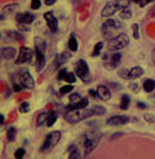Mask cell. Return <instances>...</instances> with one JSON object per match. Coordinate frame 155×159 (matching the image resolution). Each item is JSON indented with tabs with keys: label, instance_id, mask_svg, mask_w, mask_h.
Segmentation results:
<instances>
[{
	"label": "cell",
	"instance_id": "7bdbcfd3",
	"mask_svg": "<svg viewBox=\"0 0 155 159\" xmlns=\"http://www.w3.org/2000/svg\"><path fill=\"white\" fill-rule=\"evenodd\" d=\"M44 2H45V4H46V5H52V4L56 3L57 0H44Z\"/></svg>",
	"mask_w": 155,
	"mask_h": 159
},
{
	"label": "cell",
	"instance_id": "2e32d148",
	"mask_svg": "<svg viewBox=\"0 0 155 159\" xmlns=\"http://www.w3.org/2000/svg\"><path fill=\"white\" fill-rule=\"evenodd\" d=\"M155 89V80L153 79H147V80L144 83V91L147 93H151Z\"/></svg>",
	"mask_w": 155,
	"mask_h": 159
},
{
	"label": "cell",
	"instance_id": "ab89813d",
	"mask_svg": "<svg viewBox=\"0 0 155 159\" xmlns=\"http://www.w3.org/2000/svg\"><path fill=\"white\" fill-rule=\"evenodd\" d=\"M145 119H146L147 122H155V119H154L153 115H150V114H146V115H145Z\"/></svg>",
	"mask_w": 155,
	"mask_h": 159
},
{
	"label": "cell",
	"instance_id": "d590c367",
	"mask_svg": "<svg viewBox=\"0 0 155 159\" xmlns=\"http://www.w3.org/2000/svg\"><path fill=\"white\" fill-rule=\"evenodd\" d=\"M119 75L124 79H129V70H126V69H123L119 71Z\"/></svg>",
	"mask_w": 155,
	"mask_h": 159
},
{
	"label": "cell",
	"instance_id": "7c38bea8",
	"mask_svg": "<svg viewBox=\"0 0 155 159\" xmlns=\"http://www.w3.org/2000/svg\"><path fill=\"white\" fill-rule=\"evenodd\" d=\"M35 54H36V65L35 69L36 71H42V69L44 67V63H45V58H44V53L35 49Z\"/></svg>",
	"mask_w": 155,
	"mask_h": 159
},
{
	"label": "cell",
	"instance_id": "30bf717a",
	"mask_svg": "<svg viewBox=\"0 0 155 159\" xmlns=\"http://www.w3.org/2000/svg\"><path fill=\"white\" fill-rule=\"evenodd\" d=\"M119 11V7L116 4V2H111L108 3L104 9H102V17H108V16H113L114 13H116Z\"/></svg>",
	"mask_w": 155,
	"mask_h": 159
},
{
	"label": "cell",
	"instance_id": "8fae6325",
	"mask_svg": "<svg viewBox=\"0 0 155 159\" xmlns=\"http://www.w3.org/2000/svg\"><path fill=\"white\" fill-rule=\"evenodd\" d=\"M17 21L18 23H26V25H30L31 22L35 20V16L31 13H23V14H17Z\"/></svg>",
	"mask_w": 155,
	"mask_h": 159
},
{
	"label": "cell",
	"instance_id": "e575fe53",
	"mask_svg": "<svg viewBox=\"0 0 155 159\" xmlns=\"http://www.w3.org/2000/svg\"><path fill=\"white\" fill-rule=\"evenodd\" d=\"M25 149H18V150H16V153H14V157L16 158H23V155H25Z\"/></svg>",
	"mask_w": 155,
	"mask_h": 159
},
{
	"label": "cell",
	"instance_id": "3957f363",
	"mask_svg": "<svg viewBox=\"0 0 155 159\" xmlns=\"http://www.w3.org/2000/svg\"><path fill=\"white\" fill-rule=\"evenodd\" d=\"M100 142V134L97 133H88V137H85L84 140V153H83V157H87L88 154H91L95 148L97 146V144Z\"/></svg>",
	"mask_w": 155,
	"mask_h": 159
},
{
	"label": "cell",
	"instance_id": "b9f144b4",
	"mask_svg": "<svg viewBox=\"0 0 155 159\" xmlns=\"http://www.w3.org/2000/svg\"><path fill=\"white\" fill-rule=\"evenodd\" d=\"M89 94H91L92 97H95V98H96V97H98V93H97L96 91H93V89H91V91H89Z\"/></svg>",
	"mask_w": 155,
	"mask_h": 159
},
{
	"label": "cell",
	"instance_id": "f35d334b",
	"mask_svg": "<svg viewBox=\"0 0 155 159\" xmlns=\"http://www.w3.org/2000/svg\"><path fill=\"white\" fill-rule=\"evenodd\" d=\"M153 0H140L138 2V4H140V7H145V5H147L149 3H151Z\"/></svg>",
	"mask_w": 155,
	"mask_h": 159
},
{
	"label": "cell",
	"instance_id": "1f68e13d",
	"mask_svg": "<svg viewBox=\"0 0 155 159\" xmlns=\"http://www.w3.org/2000/svg\"><path fill=\"white\" fill-rule=\"evenodd\" d=\"M29 110H30V104L29 102H23V104H21V107H20L21 113H27Z\"/></svg>",
	"mask_w": 155,
	"mask_h": 159
},
{
	"label": "cell",
	"instance_id": "c3c4849f",
	"mask_svg": "<svg viewBox=\"0 0 155 159\" xmlns=\"http://www.w3.org/2000/svg\"><path fill=\"white\" fill-rule=\"evenodd\" d=\"M133 2H140V0H133Z\"/></svg>",
	"mask_w": 155,
	"mask_h": 159
},
{
	"label": "cell",
	"instance_id": "4316f807",
	"mask_svg": "<svg viewBox=\"0 0 155 159\" xmlns=\"http://www.w3.org/2000/svg\"><path fill=\"white\" fill-rule=\"evenodd\" d=\"M116 4L119 7V11L123 8H128L129 7V0H116Z\"/></svg>",
	"mask_w": 155,
	"mask_h": 159
},
{
	"label": "cell",
	"instance_id": "ffe728a7",
	"mask_svg": "<svg viewBox=\"0 0 155 159\" xmlns=\"http://www.w3.org/2000/svg\"><path fill=\"white\" fill-rule=\"evenodd\" d=\"M120 60H122V54L120 53H115V54H113L111 56V62H110V69H113V67H116V65L120 62Z\"/></svg>",
	"mask_w": 155,
	"mask_h": 159
},
{
	"label": "cell",
	"instance_id": "7dc6e473",
	"mask_svg": "<svg viewBox=\"0 0 155 159\" xmlns=\"http://www.w3.org/2000/svg\"><path fill=\"white\" fill-rule=\"evenodd\" d=\"M153 60H154V63H155V49H154V52H153Z\"/></svg>",
	"mask_w": 155,
	"mask_h": 159
},
{
	"label": "cell",
	"instance_id": "8d00e7d4",
	"mask_svg": "<svg viewBox=\"0 0 155 159\" xmlns=\"http://www.w3.org/2000/svg\"><path fill=\"white\" fill-rule=\"evenodd\" d=\"M66 74H67V70H65V69H62L60 73H58V79L60 80H65V76H66Z\"/></svg>",
	"mask_w": 155,
	"mask_h": 159
},
{
	"label": "cell",
	"instance_id": "ba28073f",
	"mask_svg": "<svg viewBox=\"0 0 155 159\" xmlns=\"http://www.w3.org/2000/svg\"><path fill=\"white\" fill-rule=\"evenodd\" d=\"M44 20L46 21V25H48L49 30L52 33H56L57 29H58V22H57V18L51 13V12H46L44 13Z\"/></svg>",
	"mask_w": 155,
	"mask_h": 159
},
{
	"label": "cell",
	"instance_id": "ee69618b",
	"mask_svg": "<svg viewBox=\"0 0 155 159\" xmlns=\"http://www.w3.org/2000/svg\"><path fill=\"white\" fill-rule=\"evenodd\" d=\"M137 106H138L140 109H146V105L144 104V102H137Z\"/></svg>",
	"mask_w": 155,
	"mask_h": 159
},
{
	"label": "cell",
	"instance_id": "f1b7e54d",
	"mask_svg": "<svg viewBox=\"0 0 155 159\" xmlns=\"http://www.w3.org/2000/svg\"><path fill=\"white\" fill-rule=\"evenodd\" d=\"M80 100H82V96L79 93H74L70 96V102H71V104H76V102H79Z\"/></svg>",
	"mask_w": 155,
	"mask_h": 159
},
{
	"label": "cell",
	"instance_id": "bcb514c9",
	"mask_svg": "<svg viewBox=\"0 0 155 159\" xmlns=\"http://www.w3.org/2000/svg\"><path fill=\"white\" fill-rule=\"evenodd\" d=\"M3 123H4V116L0 114V124H3Z\"/></svg>",
	"mask_w": 155,
	"mask_h": 159
},
{
	"label": "cell",
	"instance_id": "83f0119b",
	"mask_svg": "<svg viewBox=\"0 0 155 159\" xmlns=\"http://www.w3.org/2000/svg\"><path fill=\"white\" fill-rule=\"evenodd\" d=\"M102 47H104L102 43H97V44L95 45V49H93V52H92V56H93V57L98 56V53L101 52V49H102Z\"/></svg>",
	"mask_w": 155,
	"mask_h": 159
},
{
	"label": "cell",
	"instance_id": "603a6c76",
	"mask_svg": "<svg viewBox=\"0 0 155 159\" xmlns=\"http://www.w3.org/2000/svg\"><path fill=\"white\" fill-rule=\"evenodd\" d=\"M119 16L122 18H124V20H129L131 18V11H129V8H123V9H120L119 11Z\"/></svg>",
	"mask_w": 155,
	"mask_h": 159
},
{
	"label": "cell",
	"instance_id": "ac0fdd59",
	"mask_svg": "<svg viewBox=\"0 0 155 159\" xmlns=\"http://www.w3.org/2000/svg\"><path fill=\"white\" fill-rule=\"evenodd\" d=\"M45 42L43 40L42 38H35V49L40 51L43 53H45Z\"/></svg>",
	"mask_w": 155,
	"mask_h": 159
},
{
	"label": "cell",
	"instance_id": "9c48e42d",
	"mask_svg": "<svg viewBox=\"0 0 155 159\" xmlns=\"http://www.w3.org/2000/svg\"><path fill=\"white\" fill-rule=\"evenodd\" d=\"M131 120V118L127 115H115L111 116L110 119H107V124L110 125H120V124H126Z\"/></svg>",
	"mask_w": 155,
	"mask_h": 159
},
{
	"label": "cell",
	"instance_id": "6da1fadb",
	"mask_svg": "<svg viewBox=\"0 0 155 159\" xmlns=\"http://www.w3.org/2000/svg\"><path fill=\"white\" fill-rule=\"evenodd\" d=\"M91 115H95L93 114V110L92 109H76V110H70L69 113L65 115V119L69 122V123H78V122H80L83 120V119H85L87 116H91Z\"/></svg>",
	"mask_w": 155,
	"mask_h": 159
},
{
	"label": "cell",
	"instance_id": "60d3db41",
	"mask_svg": "<svg viewBox=\"0 0 155 159\" xmlns=\"http://www.w3.org/2000/svg\"><path fill=\"white\" fill-rule=\"evenodd\" d=\"M17 8H18V5H11V7H5L4 11L8 12V11H12V9H17Z\"/></svg>",
	"mask_w": 155,
	"mask_h": 159
},
{
	"label": "cell",
	"instance_id": "5b68a950",
	"mask_svg": "<svg viewBox=\"0 0 155 159\" xmlns=\"http://www.w3.org/2000/svg\"><path fill=\"white\" fill-rule=\"evenodd\" d=\"M75 74L79 76L83 82H87L89 79V69H88L87 62H85L84 60H79L76 62V65H75Z\"/></svg>",
	"mask_w": 155,
	"mask_h": 159
},
{
	"label": "cell",
	"instance_id": "277c9868",
	"mask_svg": "<svg viewBox=\"0 0 155 159\" xmlns=\"http://www.w3.org/2000/svg\"><path fill=\"white\" fill-rule=\"evenodd\" d=\"M61 139V132L60 131H54V132H51L48 136L45 137V141H44V144L42 146V152L45 153V152H49V150L53 148V146H56L58 144V141Z\"/></svg>",
	"mask_w": 155,
	"mask_h": 159
},
{
	"label": "cell",
	"instance_id": "f6af8a7d",
	"mask_svg": "<svg viewBox=\"0 0 155 159\" xmlns=\"http://www.w3.org/2000/svg\"><path fill=\"white\" fill-rule=\"evenodd\" d=\"M13 89H14L16 92H20V91H21V87H20V85H14V88H13Z\"/></svg>",
	"mask_w": 155,
	"mask_h": 159
},
{
	"label": "cell",
	"instance_id": "d6986e66",
	"mask_svg": "<svg viewBox=\"0 0 155 159\" xmlns=\"http://www.w3.org/2000/svg\"><path fill=\"white\" fill-rule=\"evenodd\" d=\"M69 158H70V159L80 158V153H79V150H78V148L70 146V149H69Z\"/></svg>",
	"mask_w": 155,
	"mask_h": 159
},
{
	"label": "cell",
	"instance_id": "5bb4252c",
	"mask_svg": "<svg viewBox=\"0 0 155 159\" xmlns=\"http://www.w3.org/2000/svg\"><path fill=\"white\" fill-rule=\"evenodd\" d=\"M2 57L5 60H12L16 57V49L12 47H7V48L2 49Z\"/></svg>",
	"mask_w": 155,
	"mask_h": 159
},
{
	"label": "cell",
	"instance_id": "9a60e30c",
	"mask_svg": "<svg viewBox=\"0 0 155 159\" xmlns=\"http://www.w3.org/2000/svg\"><path fill=\"white\" fill-rule=\"evenodd\" d=\"M142 74H144V69L140 67V66H136V67L129 70V79H137Z\"/></svg>",
	"mask_w": 155,
	"mask_h": 159
},
{
	"label": "cell",
	"instance_id": "484cf974",
	"mask_svg": "<svg viewBox=\"0 0 155 159\" xmlns=\"http://www.w3.org/2000/svg\"><path fill=\"white\" fill-rule=\"evenodd\" d=\"M65 80H66L67 83H70V84H73V83L76 82V76H75V74H73V73H67L66 76H65Z\"/></svg>",
	"mask_w": 155,
	"mask_h": 159
},
{
	"label": "cell",
	"instance_id": "7402d4cb",
	"mask_svg": "<svg viewBox=\"0 0 155 159\" xmlns=\"http://www.w3.org/2000/svg\"><path fill=\"white\" fill-rule=\"evenodd\" d=\"M46 119H48V114L46 113L39 114V116L36 119V125H43L44 123H46Z\"/></svg>",
	"mask_w": 155,
	"mask_h": 159
},
{
	"label": "cell",
	"instance_id": "74e56055",
	"mask_svg": "<svg viewBox=\"0 0 155 159\" xmlns=\"http://www.w3.org/2000/svg\"><path fill=\"white\" fill-rule=\"evenodd\" d=\"M133 36H135V39H138L140 38V33H138V25H133Z\"/></svg>",
	"mask_w": 155,
	"mask_h": 159
},
{
	"label": "cell",
	"instance_id": "52a82bcc",
	"mask_svg": "<svg viewBox=\"0 0 155 159\" xmlns=\"http://www.w3.org/2000/svg\"><path fill=\"white\" fill-rule=\"evenodd\" d=\"M33 51H31L30 48H27V47H21V49H20V54H18V57L17 60H16V63H27L30 62L31 60H33Z\"/></svg>",
	"mask_w": 155,
	"mask_h": 159
},
{
	"label": "cell",
	"instance_id": "44dd1931",
	"mask_svg": "<svg viewBox=\"0 0 155 159\" xmlns=\"http://www.w3.org/2000/svg\"><path fill=\"white\" fill-rule=\"evenodd\" d=\"M56 120H57V113H56V111H52V113L48 114V119H46V125L52 127Z\"/></svg>",
	"mask_w": 155,
	"mask_h": 159
},
{
	"label": "cell",
	"instance_id": "8992f818",
	"mask_svg": "<svg viewBox=\"0 0 155 159\" xmlns=\"http://www.w3.org/2000/svg\"><path fill=\"white\" fill-rule=\"evenodd\" d=\"M20 82H21V85L23 88H27V89H33L34 88V79L33 76L30 75V73L27 70H21L20 73Z\"/></svg>",
	"mask_w": 155,
	"mask_h": 159
},
{
	"label": "cell",
	"instance_id": "d4e9b609",
	"mask_svg": "<svg viewBox=\"0 0 155 159\" xmlns=\"http://www.w3.org/2000/svg\"><path fill=\"white\" fill-rule=\"evenodd\" d=\"M69 48H70V51H73V52L78 51V40H76L75 38H70V40H69Z\"/></svg>",
	"mask_w": 155,
	"mask_h": 159
},
{
	"label": "cell",
	"instance_id": "4dcf8cb0",
	"mask_svg": "<svg viewBox=\"0 0 155 159\" xmlns=\"http://www.w3.org/2000/svg\"><path fill=\"white\" fill-rule=\"evenodd\" d=\"M71 91H73V85H64L60 89V94H66V93L71 92Z\"/></svg>",
	"mask_w": 155,
	"mask_h": 159
},
{
	"label": "cell",
	"instance_id": "f546056e",
	"mask_svg": "<svg viewBox=\"0 0 155 159\" xmlns=\"http://www.w3.org/2000/svg\"><path fill=\"white\" fill-rule=\"evenodd\" d=\"M7 136H8V140H9V141H13V140H14V136H16V129L13 128V127H11V128L8 129Z\"/></svg>",
	"mask_w": 155,
	"mask_h": 159
},
{
	"label": "cell",
	"instance_id": "4fadbf2b",
	"mask_svg": "<svg viewBox=\"0 0 155 159\" xmlns=\"http://www.w3.org/2000/svg\"><path fill=\"white\" fill-rule=\"evenodd\" d=\"M97 93H98V97L102 100H110L111 97V93L106 85H100L97 88Z\"/></svg>",
	"mask_w": 155,
	"mask_h": 159
},
{
	"label": "cell",
	"instance_id": "cb8c5ba5",
	"mask_svg": "<svg viewBox=\"0 0 155 159\" xmlns=\"http://www.w3.org/2000/svg\"><path fill=\"white\" fill-rule=\"evenodd\" d=\"M129 106V96H127V94H124V96L122 97V102H120V107L123 110H127Z\"/></svg>",
	"mask_w": 155,
	"mask_h": 159
},
{
	"label": "cell",
	"instance_id": "d6a6232c",
	"mask_svg": "<svg viewBox=\"0 0 155 159\" xmlns=\"http://www.w3.org/2000/svg\"><path fill=\"white\" fill-rule=\"evenodd\" d=\"M93 110V114H105V109L102 107V106H95L92 109Z\"/></svg>",
	"mask_w": 155,
	"mask_h": 159
},
{
	"label": "cell",
	"instance_id": "836d02e7",
	"mask_svg": "<svg viewBox=\"0 0 155 159\" xmlns=\"http://www.w3.org/2000/svg\"><path fill=\"white\" fill-rule=\"evenodd\" d=\"M40 8V0H31V9H39Z\"/></svg>",
	"mask_w": 155,
	"mask_h": 159
},
{
	"label": "cell",
	"instance_id": "e0dca14e",
	"mask_svg": "<svg viewBox=\"0 0 155 159\" xmlns=\"http://www.w3.org/2000/svg\"><path fill=\"white\" fill-rule=\"evenodd\" d=\"M70 58V53H61L56 57V66L64 65V63Z\"/></svg>",
	"mask_w": 155,
	"mask_h": 159
},
{
	"label": "cell",
	"instance_id": "7a4b0ae2",
	"mask_svg": "<svg viewBox=\"0 0 155 159\" xmlns=\"http://www.w3.org/2000/svg\"><path fill=\"white\" fill-rule=\"evenodd\" d=\"M129 44V38L126 35V34H119L118 36L113 38L111 40H108V44H107V49L108 51H120L123 48H126V47Z\"/></svg>",
	"mask_w": 155,
	"mask_h": 159
}]
</instances>
